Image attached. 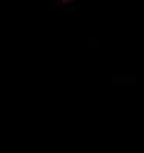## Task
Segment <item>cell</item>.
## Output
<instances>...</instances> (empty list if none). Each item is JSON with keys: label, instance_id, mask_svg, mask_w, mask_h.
I'll return each mask as SVG.
<instances>
[{"label": "cell", "instance_id": "1", "mask_svg": "<svg viewBox=\"0 0 144 153\" xmlns=\"http://www.w3.org/2000/svg\"><path fill=\"white\" fill-rule=\"evenodd\" d=\"M58 3H61V5H69V3H74L75 0H57Z\"/></svg>", "mask_w": 144, "mask_h": 153}]
</instances>
